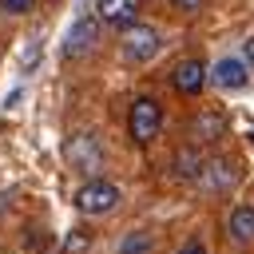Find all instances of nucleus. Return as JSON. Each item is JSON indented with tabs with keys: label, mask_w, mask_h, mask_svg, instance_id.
Here are the masks:
<instances>
[{
	"label": "nucleus",
	"mask_w": 254,
	"mask_h": 254,
	"mask_svg": "<svg viewBox=\"0 0 254 254\" xmlns=\"http://www.w3.org/2000/svg\"><path fill=\"white\" fill-rule=\"evenodd\" d=\"M242 60H246V64H250V67H254V36H250V40H246V44H242Z\"/></svg>",
	"instance_id": "f3484780"
},
{
	"label": "nucleus",
	"mask_w": 254,
	"mask_h": 254,
	"mask_svg": "<svg viewBox=\"0 0 254 254\" xmlns=\"http://www.w3.org/2000/svg\"><path fill=\"white\" fill-rule=\"evenodd\" d=\"M171 4H175L179 12H198V8L206 4V0H171Z\"/></svg>",
	"instance_id": "dca6fc26"
},
{
	"label": "nucleus",
	"mask_w": 254,
	"mask_h": 254,
	"mask_svg": "<svg viewBox=\"0 0 254 254\" xmlns=\"http://www.w3.org/2000/svg\"><path fill=\"white\" fill-rule=\"evenodd\" d=\"M250 139H254V135H250Z\"/></svg>",
	"instance_id": "a211bd4d"
},
{
	"label": "nucleus",
	"mask_w": 254,
	"mask_h": 254,
	"mask_svg": "<svg viewBox=\"0 0 254 254\" xmlns=\"http://www.w3.org/2000/svg\"><path fill=\"white\" fill-rule=\"evenodd\" d=\"M95 40H99V20L79 16V20L67 28V36H64V56H67V60H79V56H87V52L95 48Z\"/></svg>",
	"instance_id": "0eeeda50"
},
{
	"label": "nucleus",
	"mask_w": 254,
	"mask_h": 254,
	"mask_svg": "<svg viewBox=\"0 0 254 254\" xmlns=\"http://www.w3.org/2000/svg\"><path fill=\"white\" fill-rule=\"evenodd\" d=\"M210 83L218 91H242L250 83V64L242 56H222L214 67H210Z\"/></svg>",
	"instance_id": "39448f33"
},
{
	"label": "nucleus",
	"mask_w": 254,
	"mask_h": 254,
	"mask_svg": "<svg viewBox=\"0 0 254 254\" xmlns=\"http://www.w3.org/2000/svg\"><path fill=\"white\" fill-rule=\"evenodd\" d=\"M171 83H175V91H179V95H202V87L210 83V67H206L198 56H187V60H179V64H175Z\"/></svg>",
	"instance_id": "20e7f679"
},
{
	"label": "nucleus",
	"mask_w": 254,
	"mask_h": 254,
	"mask_svg": "<svg viewBox=\"0 0 254 254\" xmlns=\"http://www.w3.org/2000/svg\"><path fill=\"white\" fill-rule=\"evenodd\" d=\"M127 131H131V139H135L139 147L155 143L159 131H163V107H159V99L139 95V99L131 103V111H127Z\"/></svg>",
	"instance_id": "f257e3e1"
},
{
	"label": "nucleus",
	"mask_w": 254,
	"mask_h": 254,
	"mask_svg": "<svg viewBox=\"0 0 254 254\" xmlns=\"http://www.w3.org/2000/svg\"><path fill=\"white\" fill-rule=\"evenodd\" d=\"M202 171H206V159H202L198 147H183L175 155V175L179 179H202Z\"/></svg>",
	"instance_id": "f8f14e48"
},
{
	"label": "nucleus",
	"mask_w": 254,
	"mask_h": 254,
	"mask_svg": "<svg viewBox=\"0 0 254 254\" xmlns=\"http://www.w3.org/2000/svg\"><path fill=\"white\" fill-rule=\"evenodd\" d=\"M36 8V0H0V12H8V16H28Z\"/></svg>",
	"instance_id": "4468645a"
},
{
	"label": "nucleus",
	"mask_w": 254,
	"mask_h": 254,
	"mask_svg": "<svg viewBox=\"0 0 254 254\" xmlns=\"http://www.w3.org/2000/svg\"><path fill=\"white\" fill-rule=\"evenodd\" d=\"M151 250H155V242H151L147 230H131V234L119 242V254H151Z\"/></svg>",
	"instance_id": "ddd939ff"
},
{
	"label": "nucleus",
	"mask_w": 254,
	"mask_h": 254,
	"mask_svg": "<svg viewBox=\"0 0 254 254\" xmlns=\"http://www.w3.org/2000/svg\"><path fill=\"white\" fill-rule=\"evenodd\" d=\"M67 159H71L75 171H99V167H103V151H99L95 135H87V131L71 135V143H67Z\"/></svg>",
	"instance_id": "6e6552de"
},
{
	"label": "nucleus",
	"mask_w": 254,
	"mask_h": 254,
	"mask_svg": "<svg viewBox=\"0 0 254 254\" xmlns=\"http://www.w3.org/2000/svg\"><path fill=\"white\" fill-rule=\"evenodd\" d=\"M226 238L230 242H238V246H246V242H254V206H234L230 210V218H226Z\"/></svg>",
	"instance_id": "9b49d317"
},
{
	"label": "nucleus",
	"mask_w": 254,
	"mask_h": 254,
	"mask_svg": "<svg viewBox=\"0 0 254 254\" xmlns=\"http://www.w3.org/2000/svg\"><path fill=\"white\" fill-rule=\"evenodd\" d=\"M202 179H206V187H210V190H230V187L238 183V163H234V159H226V155H214V159H206Z\"/></svg>",
	"instance_id": "1a4fd4ad"
},
{
	"label": "nucleus",
	"mask_w": 254,
	"mask_h": 254,
	"mask_svg": "<svg viewBox=\"0 0 254 254\" xmlns=\"http://www.w3.org/2000/svg\"><path fill=\"white\" fill-rule=\"evenodd\" d=\"M139 8H143V0H99L95 4V20L107 24V28L127 32V28L139 24Z\"/></svg>",
	"instance_id": "423d86ee"
},
{
	"label": "nucleus",
	"mask_w": 254,
	"mask_h": 254,
	"mask_svg": "<svg viewBox=\"0 0 254 254\" xmlns=\"http://www.w3.org/2000/svg\"><path fill=\"white\" fill-rule=\"evenodd\" d=\"M175 254H206V242H202L198 234H190V238H187V242H183Z\"/></svg>",
	"instance_id": "2eb2a0df"
},
{
	"label": "nucleus",
	"mask_w": 254,
	"mask_h": 254,
	"mask_svg": "<svg viewBox=\"0 0 254 254\" xmlns=\"http://www.w3.org/2000/svg\"><path fill=\"white\" fill-rule=\"evenodd\" d=\"M115 206H119V187L107 183V179H87L75 190V210L79 214H107Z\"/></svg>",
	"instance_id": "f03ea898"
},
{
	"label": "nucleus",
	"mask_w": 254,
	"mask_h": 254,
	"mask_svg": "<svg viewBox=\"0 0 254 254\" xmlns=\"http://www.w3.org/2000/svg\"><path fill=\"white\" fill-rule=\"evenodd\" d=\"M159 48H163V36L151 24H135V28L123 32V60L127 64H147V60L159 56Z\"/></svg>",
	"instance_id": "7ed1b4c3"
},
{
	"label": "nucleus",
	"mask_w": 254,
	"mask_h": 254,
	"mask_svg": "<svg viewBox=\"0 0 254 254\" xmlns=\"http://www.w3.org/2000/svg\"><path fill=\"white\" fill-rule=\"evenodd\" d=\"M226 135V119L218 115V111H198L194 119H190V139H194V147L198 143H218Z\"/></svg>",
	"instance_id": "9d476101"
}]
</instances>
